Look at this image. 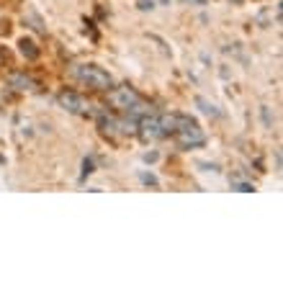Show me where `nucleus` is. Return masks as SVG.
I'll return each instance as SVG.
<instances>
[{
	"mask_svg": "<svg viewBox=\"0 0 283 283\" xmlns=\"http://www.w3.org/2000/svg\"><path fill=\"white\" fill-rule=\"evenodd\" d=\"M237 188H239V191H245V193L253 191V185H247V183H237Z\"/></svg>",
	"mask_w": 283,
	"mask_h": 283,
	"instance_id": "4468645a",
	"label": "nucleus"
},
{
	"mask_svg": "<svg viewBox=\"0 0 283 283\" xmlns=\"http://www.w3.org/2000/svg\"><path fill=\"white\" fill-rule=\"evenodd\" d=\"M137 127H139V134H142V139H144V142L165 137V129H163V118H160V116H152V113H147V116H142V121H139Z\"/></svg>",
	"mask_w": 283,
	"mask_h": 283,
	"instance_id": "20e7f679",
	"label": "nucleus"
},
{
	"mask_svg": "<svg viewBox=\"0 0 283 283\" xmlns=\"http://www.w3.org/2000/svg\"><path fill=\"white\" fill-rule=\"evenodd\" d=\"M72 77L80 80V83L88 85V88H96V90L113 88V77L106 70H101L98 65H75L72 67Z\"/></svg>",
	"mask_w": 283,
	"mask_h": 283,
	"instance_id": "f257e3e1",
	"label": "nucleus"
},
{
	"mask_svg": "<svg viewBox=\"0 0 283 283\" xmlns=\"http://www.w3.org/2000/svg\"><path fill=\"white\" fill-rule=\"evenodd\" d=\"M59 106L65 108V111H70V113H77V116H88L90 113V103L83 98V96H77V93H70V90H65V93H59Z\"/></svg>",
	"mask_w": 283,
	"mask_h": 283,
	"instance_id": "7ed1b4c3",
	"label": "nucleus"
},
{
	"mask_svg": "<svg viewBox=\"0 0 283 283\" xmlns=\"http://www.w3.org/2000/svg\"><path fill=\"white\" fill-rule=\"evenodd\" d=\"M26 18H28V21L34 23V28H36L39 34H44V31H47V28H44V23H42V18H39V16H36L34 11H28V13H26Z\"/></svg>",
	"mask_w": 283,
	"mask_h": 283,
	"instance_id": "9d476101",
	"label": "nucleus"
},
{
	"mask_svg": "<svg viewBox=\"0 0 283 283\" xmlns=\"http://www.w3.org/2000/svg\"><path fill=\"white\" fill-rule=\"evenodd\" d=\"M142 180L149 183V185H157V178H154V175H142Z\"/></svg>",
	"mask_w": 283,
	"mask_h": 283,
	"instance_id": "f8f14e48",
	"label": "nucleus"
},
{
	"mask_svg": "<svg viewBox=\"0 0 283 283\" xmlns=\"http://www.w3.org/2000/svg\"><path fill=\"white\" fill-rule=\"evenodd\" d=\"M8 83H11V88H16V90H34V88H36V80H31L28 75H18V72H13V75L8 77Z\"/></svg>",
	"mask_w": 283,
	"mask_h": 283,
	"instance_id": "423d86ee",
	"label": "nucleus"
},
{
	"mask_svg": "<svg viewBox=\"0 0 283 283\" xmlns=\"http://www.w3.org/2000/svg\"><path fill=\"white\" fill-rule=\"evenodd\" d=\"M183 3H185V6H204L206 0H183Z\"/></svg>",
	"mask_w": 283,
	"mask_h": 283,
	"instance_id": "ddd939ff",
	"label": "nucleus"
},
{
	"mask_svg": "<svg viewBox=\"0 0 283 283\" xmlns=\"http://www.w3.org/2000/svg\"><path fill=\"white\" fill-rule=\"evenodd\" d=\"M175 142H178V147H183V149H193V147H201V144H204L206 137H204V132H201L196 124H191V127L175 132Z\"/></svg>",
	"mask_w": 283,
	"mask_h": 283,
	"instance_id": "39448f33",
	"label": "nucleus"
},
{
	"mask_svg": "<svg viewBox=\"0 0 283 283\" xmlns=\"http://www.w3.org/2000/svg\"><path fill=\"white\" fill-rule=\"evenodd\" d=\"M232 3H242V0H232Z\"/></svg>",
	"mask_w": 283,
	"mask_h": 283,
	"instance_id": "2eb2a0df",
	"label": "nucleus"
},
{
	"mask_svg": "<svg viewBox=\"0 0 283 283\" xmlns=\"http://www.w3.org/2000/svg\"><path fill=\"white\" fill-rule=\"evenodd\" d=\"M196 103L201 106V111H204L206 116H219V111H216V106H214V103H209L206 98H198Z\"/></svg>",
	"mask_w": 283,
	"mask_h": 283,
	"instance_id": "1a4fd4ad",
	"label": "nucleus"
},
{
	"mask_svg": "<svg viewBox=\"0 0 283 283\" xmlns=\"http://www.w3.org/2000/svg\"><path fill=\"white\" fill-rule=\"evenodd\" d=\"M18 47H21V54H23V57H28V59H36V57H39L36 44H34V42H28V39H21Z\"/></svg>",
	"mask_w": 283,
	"mask_h": 283,
	"instance_id": "6e6552de",
	"label": "nucleus"
},
{
	"mask_svg": "<svg viewBox=\"0 0 283 283\" xmlns=\"http://www.w3.org/2000/svg\"><path fill=\"white\" fill-rule=\"evenodd\" d=\"M142 98L137 96V90L134 88H129V85H121V88H113L111 93H108V103L111 106H116V108H134L137 103H139Z\"/></svg>",
	"mask_w": 283,
	"mask_h": 283,
	"instance_id": "f03ea898",
	"label": "nucleus"
},
{
	"mask_svg": "<svg viewBox=\"0 0 283 283\" xmlns=\"http://www.w3.org/2000/svg\"><path fill=\"white\" fill-rule=\"evenodd\" d=\"M98 124H101L103 134H118V132H124V121H116L111 116H101Z\"/></svg>",
	"mask_w": 283,
	"mask_h": 283,
	"instance_id": "0eeeda50",
	"label": "nucleus"
},
{
	"mask_svg": "<svg viewBox=\"0 0 283 283\" xmlns=\"http://www.w3.org/2000/svg\"><path fill=\"white\" fill-rule=\"evenodd\" d=\"M154 8V0H139V11H152Z\"/></svg>",
	"mask_w": 283,
	"mask_h": 283,
	"instance_id": "9b49d317",
	"label": "nucleus"
}]
</instances>
